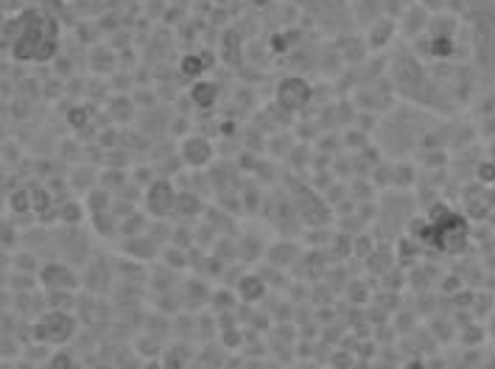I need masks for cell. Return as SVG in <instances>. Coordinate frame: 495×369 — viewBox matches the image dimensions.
I'll use <instances>...</instances> for the list:
<instances>
[{"mask_svg":"<svg viewBox=\"0 0 495 369\" xmlns=\"http://www.w3.org/2000/svg\"><path fill=\"white\" fill-rule=\"evenodd\" d=\"M238 297L244 303H258L260 297H266V280L260 274H244L238 282Z\"/></svg>","mask_w":495,"mask_h":369,"instance_id":"10","label":"cell"},{"mask_svg":"<svg viewBox=\"0 0 495 369\" xmlns=\"http://www.w3.org/2000/svg\"><path fill=\"white\" fill-rule=\"evenodd\" d=\"M3 28H9L12 53L20 62H48L56 53V45H59L56 23L39 9L12 17Z\"/></svg>","mask_w":495,"mask_h":369,"instance_id":"1","label":"cell"},{"mask_svg":"<svg viewBox=\"0 0 495 369\" xmlns=\"http://www.w3.org/2000/svg\"><path fill=\"white\" fill-rule=\"evenodd\" d=\"M39 282L48 291H70V288H76L79 280H76L73 269H67L64 263H48V266H42Z\"/></svg>","mask_w":495,"mask_h":369,"instance_id":"7","label":"cell"},{"mask_svg":"<svg viewBox=\"0 0 495 369\" xmlns=\"http://www.w3.org/2000/svg\"><path fill=\"white\" fill-rule=\"evenodd\" d=\"M62 218H64V221H79V218H82L79 204H64V207H62Z\"/></svg>","mask_w":495,"mask_h":369,"instance_id":"18","label":"cell"},{"mask_svg":"<svg viewBox=\"0 0 495 369\" xmlns=\"http://www.w3.org/2000/svg\"><path fill=\"white\" fill-rule=\"evenodd\" d=\"M179 154H182L185 165L201 168V165H207L210 160H213V145L207 143V137H199V134H193V137H185V140H182V145H179Z\"/></svg>","mask_w":495,"mask_h":369,"instance_id":"6","label":"cell"},{"mask_svg":"<svg viewBox=\"0 0 495 369\" xmlns=\"http://www.w3.org/2000/svg\"><path fill=\"white\" fill-rule=\"evenodd\" d=\"M93 227L98 235H112V227H115V218L109 213H96L93 215Z\"/></svg>","mask_w":495,"mask_h":369,"instance_id":"15","label":"cell"},{"mask_svg":"<svg viewBox=\"0 0 495 369\" xmlns=\"http://www.w3.org/2000/svg\"><path fill=\"white\" fill-rule=\"evenodd\" d=\"M277 104L286 112H300L311 101V84L303 76H286L277 84Z\"/></svg>","mask_w":495,"mask_h":369,"instance_id":"5","label":"cell"},{"mask_svg":"<svg viewBox=\"0 0 495 369\" xmlns=\"http://www.w3.org/2000/svg\"><path fill=\"white\" fill-rule=\"evenodd\" d=\"M492 336H495V319H492Z\"/></svg>","mask_w":495,"mask_h":369,"instance_id":"23","label":"cell"},{"mask_svg":"<svg viewBox=\"0 0 495 369\" xmlns=\"http://www.w3.org/2000/svg\"><path fill=\"white\" fill-rule=\"evenodd\" d=\"M31 201H34V210L37 213H42L45 210V204H48V190H31Z\"/></svg>","mask_w":495,"mask_h":369,"instance_id":"17","label":"cell"},{"mask_svg":"<svg viewBox=\"0 0 495 369\" xmlns=\"http://www.w3.org/2000/svg\"><path fill=\"white\" fill-rule=\"evenodd\" d=\"M271 3V0H252V6H258V9H266Z\"/></svg>","mask_w":495,"mask_h":369,"instance_id":"22","label":"cell"},{"mask_svg":"<svg viewBox=\"0 0 495 369\" xmlns=\"http://www.w3.org/2000/svg\"><path fill=\"white\" fill-rule=\"evenodd\" d=\"M395 20H389V17H378L370 28H367V45L372 48V51H381L392 37H395Z\"/></svg>","mask_w":495,"mask_h":369,"instance_id":"9","label":"cell"},{"mask_svg":"<svg viewBox=\"0 0 495 369\" xmlns=\"http://www.w3.org/2000/svg\"><path fill=\"white\" fill-rule=\"evenodd\" d=\"M422 3H426V6H422L426 12H440L442 9V0H422Z\"/></svg>","mask_w":495,"mask_h":369,"instance_id":"21","label":"cell"},{"mask_svg":"<svg viewBox=\"0 0 495 369\" xmlns=\"http://www.w3.org/2000/svg\"><path fill=\"white\" fill-rule=\"evenodd\" d=\"M177 190L168 179H154L146 185V193H143V204L146 210L154 215V218H165L177 210Z\"/></svg>","mask_w":495,"mask_h":369,"instance_id":"4","label":"cell"},{"mask_svg":"<svg viewBox=\"0 0 495 369\" xmlns=\"http://www.w3.org/2000/svg\"><path fill=\"white\" fill-rule=\"evenodd\" d=\"M9 204H12V210H15V213H23V210H34V201H31V190H28V188H23V190L12 193V196H9Z\"/></svg>","mask_w":495,"mask_h":369,"instance_id":"13","label":"cell"},{"mask_svg":"<svg viewBox=\"0 0 495 369\" xmlns=\"http://www.w3.org/2000/svg\"><path fill=\"white\" fill-rule=\"evenodd\" d=\"M109 201H112V196H109L104 188H96V190H90V196H87V207H90L93 215H96V213H107Z\"/></svg>","mask_w":495,"mask_h":369,"instance_id":"12","label":"cell"},{"mask_svg":"<svg viewBox=\"0 0 495 369\" xmlns=\"http://www.w3.org/2000/svg\"><path fill=\"white\" fill-rule=\"evenodd\" d=\"M48 369H73V355L70 352H56L48 361Z\"/></svg>","mask_w":495,"mask_h":369,"instance_id":"16","label":"cell"},{"mask_svg":"<svg viewBox=\"0 0 495 369\" xmlns=\"http://www.w3.org/2000/svg\"><path fill=\"white\" fill-rule=\"evenodd\" d=\"M73 333H76V319L59 308H51L42 319L34 322V336L45 344H64Z\"/></svg>","mask_w":495,"mask_h":369,"instance_id":"3","label":"cell"},{"mask_svg":"<svg viewBox=\"0 0 495 369\" xmlns=\"http://www.w3.org/2000/svg\"><path fill=\"white\" fill-rule=\"evenodd\" d=\"M429 221H431V235H429L431 246H437L445 255H459L467 249V221L459 213H453L445 204H434Z\"/></svg>","mask_w":495,"mask_h":369,"instance_id":"2","label":"cell"},{"mask_svg":"<svg viewBox=\"0 0 495 369\" xmlns=\"http://www.w3.org/2000/svg\"><path fill=\"white\" fill-rule=\"evenodd\" d=\"M219 96H222V87L216 82H207V79H199L190 87V101L199 109H213L219 104Z\"/></svg>","mask_w":495,"mask_h":369,"instance_id":"8","label":"cell"},{"mask_svg":"<svg viewBox=\"0 0 495 369\" xmlns=\"http://www.w3.org/2000/svg\"><path fill=\"white\" fill-rule=\"evenodd\" d=\"M67 120H70V126L79 129V126L87 123V112H84V109H70V118H67Z\"/></svg>","mask_w":495,"mask_h":369,"instance_id":"20","label":"cell"},{"mask_svg":"<svg viewBox=\"0 0 495 369\" xmlns=\"http://www.w3.org/2000/svg\"><path fill=\"white\" fill-rule=\"evenodd\" d=\"M375 249H372V241L370 238H359L356 241V255H361V258H370Z\"/></svg>","mask_w":495,"mask_h":369,"instance_id":"19","label":"cell"},{"mask_svg":"<svg viewBox=\"0 0 495 369\" xmlns=\"http://www.w3.org/2000/svg\"><path fill=\"white\" fill-rule=\"evenodd\" d=\"M174 213L182 215V218H193V215L201 213V201H199L193 193H185V196L177 199V210H174Z\"/></svg>","mask_w":495,"mask_h":369,"instance_id":"11","label":"cell"},{"mask_svg":"<svg viewBox=\"0 0 495 369\" xmlns=\"http://www.w3.org/2000/svg\"><path fill=\"white\" fill-rule=\"evenodd\" d=\"M179 67H182L185 76H190V79H196V76H201V73H204V62H201V56H185Z\"/></svg>","mask_w":495,"mask_h":369,"instance_id":"14","label":"cell"}]
</instances>
